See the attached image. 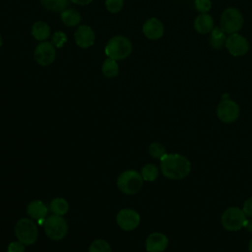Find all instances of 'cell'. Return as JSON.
<instances>
[{"mask_svg":"<svg viewBox=\"0 0 252 252\" xmlns=\"http://www.w3.org/2000/svg\"><path fill=\"white\" fill-rule=\"evenodd\" d=\"M160 169L166 178L180 180L190 173L191 162L180 154H165L160 158Z\"/></svg>","mask_w":252,"mask_h":252,"instance_id":"1","label":"cell"},{"mask_svg":"<svg viewBox=\"0 0 252 252\" xmlns=\"http://www.w3.org/2000/svg\"><path fill=\"white\" fill-rule=\"evenodd\" d=\"M104 52L108 58L114 59L116 61L122 60L131 54L132 43L127 37L123 35H116L108 40Z\"/></svg>","mask_w":252,"mask_h":252,"instance_id":"2","label":"cell"},{"mask_svg":"<svg viewBox=\"0 0 252 252\" xmlns=\"http://www.w3.org/2000/svg\"><path fill=\"white\" fill-rule=\"evenodd\" d=\"M143 181L141 173L134 169H128L123 171L117 177L116 184L122 193L126 195H135L141 190Z\"/></svg>","mask_w":252,"mask_h":252,"instance_id":"3","label":"cell"},{"mask_svg":"<svg viewBox=\"0 0 252 252\" xmlns=\"http://www.w3.org/2000/svg\"><path fill=\"white\" fill-rule=\"evenodd\" d=\"M220 23V28L226 34H231L241 30L244 23V18L238 9L228 7L221 13Z\"/></svg>","mask_w":252,"mask_h":252,"instance_id":"4","label":"cell"},{"mask_svg":"<svg viewBox=\"0 0 252 252\" xmlns=\"http://www.w3.org/2000/svg\"><path fill=\"white\" fill-rule=\"evenodd\" d=\"M46 235L54 241L63 239L68 232V224L62 216L50 215L46 217L43 223Z\"/></svg>","mask_w":252,"mask_h":252,"instance_id":"5","label":"cell"},{"mask_svg":"<svg viewBox=\"0 0 252 252\" xmlns=\"http://www.w3.org/2000/svg\"><path fill=\"white\" fill-rule=\"evenodd\" d=\"M15 235L23 244L32 245L37 239V226L30 219H20L15 224Z\"/></svg>","mask_w":252,"mask_h":252,"instance_id":"6","label":"cell"},{"mask_svg":"<svg viewBox=\"0 0 252 252\" xmlns=\"http://www.w3.org/2000/svg\"><path fill=\"white\" fill-rule=\"evenodd\" d=\"M247 217L243 210L238 207L227 208L220 217V222L224 229L228 231H237L244 226Z\"/></svg>","mask_w":252,"mask_h":252,"instance_id":"7","label":"cell"},{"mask_svg":"<svg viewBox=\"0 0 252 252\" xmlns=\"http://www.w3.org/2000/svg\"><path fill=\"white\" fill-rule=\"evenodd\" d=\"M240 114L238 104L229 98H223L217 106V116L223 123H233Z\"/></svg>","mask_w":252,"mask_h":252,"instance_id":"8","label":"cell"},{"mask_svg":"<svg viewBox=\"0 0 252 252\" xmlns=\"http://www.w3.org/2000/svg\"><path fill=\"white\" fill-rule=\"evenodd\" d=\"M140 221L141 218L139 213L133 209H122L116 215V222L118 226L125 231L135 229L140 224Z\"/></svg>","mask_w":252,"mask_h":252,"instance_id":"9","label":"cell"},{"mask_svg":"<svg viewBox=\"0 0 252 252\" xmlns=\"http://www.w3.org/2000/svg\"><path fill=\"white\" fill-rule=\"evenodd\" d=\"M227 51L234 57H239L245 55L249 50V43L246 37L235 32L228 34L225 40V45Z\"/></svg>","mask_w":252,"mask_h":252,"instance_id":"10","label":"cell"},{"mask_svg":"<svg viewBox=\"0 0 252 252\" xmlns=\"http://www.w3.org/2000/svg\"><path fill=\"white\" fill-rule=\"evenodd\" d=\"M34 59L41 66H48L53 63L56 50L55 46L48 41H41L34 49Z\"/></svg>","mask_w":252,"mask_h":252,"instance_id":"11","label":"cell"},{"mask_svg":"<svg viewBox=\"0 0 252 252\" xmlns=\"http://www.w3.org/2000/svg\"><path fill=\"white\" fill-rule=\"evenodd\" d=\"M145 246L148 252H163L168 246V238L161 232H153L148 235Z\"/></svg>","mask_w":252,"mask_h":252,"instance_id":"12","label":"cell"},{"mask_svg":"<svg viewBox=\"0 0 252 252\" xmlns=\"http://www.w3.org/2000/svg\"><path fill=\"white\" fill-rule=\"evenodd\" d=\"M75 41L79 47L82 48H89L94 43L95 34L93 29L89 26L82 25L78 27L74 33Z\"/></svg>","mask_w":252,"mask_h":252,"instance_id":"13","label":"cell"},{"mask_svg":"<svg viewBox=\"0 0 252 252\" xmlns=\"http://www.w3.org/2000/svg\"><path fill=\"white\" fill-rule=\"evenodd\" d=\"M143 33L144 35L152 40L160 38L164 32V27L162 23L157 18L148 19L143 25Z\"/></svg>","mask_w":252,"mask_h":252,"instance_id":"14","label":"cell"},{"mask_svg":"<svg viewBox=\"0 0 252 252\" xmlns=\"http://www.w3.org/2000/svg\"><path fill=\"white\" fill-rule=\"evenodd\" d=\"M27 213L32 220H35V221H38L40 220L46 219L48 209L42 201L33 200L28 204Z\"/></svg>","mask_w":252,"mask_h":252,"instance_id":"15","label":"cell"},{"mask_svg":"<svg viewBox=\"0 0 252 252\" xmlns=\"http://www.w3.org/2000/svg\"><path fill=\"white\" fill-rule=\"evenodd\" d=\"M194 29L198 33L206 34L214 29V19L207 13H201L194 20Z\"/></svg>","mask_w":252,"mask_h":252,"instance_id":"16","label":"cell"},{"mask_svg":"<svg viewBox=\"0 0 252 252\" xmlns=\"http://www.w3.org/2000/svg\"><path fill=\"white\" fill-rule=\"evenodd\" d=\"M32 35L39 41H45L50 36V27L42 22H35L32 27Z\"/></svg>","mask_w":252,"mask_h":252,"instance_id":"17","label":"cell"},{"mask_svg":"<svg viewBox=\"0 0 252 252\" xmlns=\"http://www.w3.org/2000/svg\"><path fill=\"white\" fill-rule=\"evenodd\" d=\"M226 37V33L220 27H214L211 32L210 44L215 49H220L223 45H225Z\"/></svg>","mask_w":252,"mask_h":252,"instance_id":"18","label":"cell"},{"mask_svg":"<svg viewBox=\"0 0 252 252\" xmlns=\"http://www.w3.org/2000/svg\"><path fill=\"white\" fill-rule=\"evenodd\" d=\"M61 20L67 27H75L81 22V15L74 9H65L61 12Z\"/></svg>","mask_w":252,"mask_h":252,"instance_id":"19","label":"cell"},{"mask_svg":"<svg viewBox=\"0 0 252 252\" xmlns=\"http://www.w3.org/2000/svg\"><path fill=\"white\" fill-rule=\"evenodd\" d=\"M50 210L54 215L64 216L69 210V204L64 198L57 197L51 201Z\"/></svg>","mask_w":252,"mask_h":252,"instance_id":"20","label":"cell"},{"mask_svg":"<svg viewBox=\"0 0 252 252\" xmlns=\"http://www.w3.org/2000/svg\"><path fill=\"white\" fill-rule=\"evenodd\" d=\"M101 71L104 77L106 78H114L118 75L119 72V66L116 62V60L111 59V58H107L104 60L102 67H101Z\"/></svg>","mask_w":252,"mask_h":252,"instance_id":"21","label":"cell"},{"mask_svg":"<svg viewBox=\"0 0 252 252\" xmlns=\"http://www.w3.org/2000/svg\"><path fill=\"white\" fill-rule=\"evenodd\" d=\"M40 3L49 11L62 12L67 8L69 0H40Z\"/></svg>","mask_w":252,"mask_h":252,"instance_id":"22","label":"cell"},{"mask_svg":"<svg viewBox=\"0 0 252 252\" xmlns=\"http://www.w3.org/2000/svg\"><path fill=\"white\" fill-rule=\"evenodd\" d=\"M141 175L143 180L152 182L155 181L158 176V168L153 163H148L142 167Z\"/></svg>","mask_w":252,"mask_h":252,"instance_id":"23","label":"cell"},{"mask_svg":"<svg viewBox=\"0 0 252 252\" xmlns=\"http://www.w3.org/2000/svg\"><path fill=\"white\" fill-rule=\"evenodd\" d=\"M89 252H112L109 243L104 239H95L94 240L90 247Z\"/></svg>","mask_w":252,"mask_h":252,"instance_id":"24","label":"cell"},{"mask_svg":"<svg viewBox=\"0 0 252 252\" xmlns=\"http://www.w3.org/2000/svg\"><path fill=\"white\" fill-rule=\"evenodd\" d=\"M149 154L154 158L160 159L165 154V147L159 142H154L149 146Z\"/></svg>","mask_w":252,"mask_h":252,"instance_id":"25","label":"cell"},{"mask_svg":"<svg viewBox=\"0 0 252 252\" xmlns=\"http://www.w3.org/2000/svg\"><path fill=\"white\" fill-rule=\"evenodd\" d=\"M67 42V35L65 32H55L53 34H52V37H51V43L57 47V48H61L65 45V43Z\"/></svg>","mask_w":252,"mask_h":252,"instance_id":"26","label":"cell"},{"mask_svg":"<svg viewBox=\"0 0 252 252\" xmlns=\"http://www.w3.org/2000/svg\"><path fill=\"white\" fill-rule=\"evenodd\" d=\"M105 6L108 12L118 13L123 8V0H105Z\"/></svg>","mask_w":252,"mask_h":252,"instance_id":"27","label":"cell"},{"mask_svg":"<svg viewBox=\"0 0 252 252\" xmlns=\"http://www.w3.org/2000/svg\"><path fill=\"white\" fill-rule=\"evenodd\" d=\"M195 8L200 13H207L212 8L211 0H195Z\"/></svg>","mask_w":252,"mask_h":252,"instance_id":"28","label":"cell"},{"mask_svg":"<svg viewBox=\"0 0 252 252\" xmlns=\"http://www.w3.org/2000/svg\"><path fill=\"white\" fill-rule=\"evenodd\" d=\"M7 252H25V244L18 241L11 242L7 247Z\"/></svg>","mask_w":252,"mask_h":252,"instance_id":"29","label":"cell"},{"mask_svg":"<svg viewBox=\"0 0 252 252\" xmlns=\"http://www.w3.org/2000/svg\"><path fill=\"white\" fill-rule=\"evenodd\" d=\"M242 210H243L244 214L246 215V217L252 218V197H250L244 201Z\"/></svg>","mask_w":252,"mask_h":252,"instance_id":"30","label":"cell"},{"mask_svg":"<svg viewBox=\"0 0 252 252\" xmlns=\"http://www.w3.org/2000/svg\"><path fill=\"white\" fill-rule=\"evenodd\" d=\"M244 227L250 232L252 233V218H247L246 220H245V223H244Z\"/></svg>","mask_w":252,"mask_h":252,"instance_id":"31","label":"cell"},{"mask_svg":"<svg viewBox=\"0 0 252 252\" xmlns=\"http://www.w3.org/2000/svg\"><path fill=\"white\" fill-rule=\"evenodd\" d=\"M72 3H75L77 5H88L90 4L93 0H70Z\"/></svg>","mask_w":252,"mask_h":252,"instance_id":"32","label":"cell"},{"mask_svg":"<svg viewBox=\"0 0 252 252\" xmlns=\"http://www.w3.org/2000/svg\"><path fill=\"white\" fill-rule=\"evenodd\" d=\"M248 249H249V252H252V238H251V239H250V241H249Z\"/></svg>","mask_w":252,"mask_h":252,"instance_id":"33","label":"cell"},{"mask_svg":"<svg viewBox=\"0 0 252 252\" xmlns=\"http://www.w3.org/2000/svg\"><path fill=\"white\" fill-rule=\"evenodd\" d=\"M2 43H3V40H2V37H1V35H0V47L2 46Z\"/></svg>","mask_w":252,"mask_h":252,"instance_id":"34","label":"cell"}]
</instances>
